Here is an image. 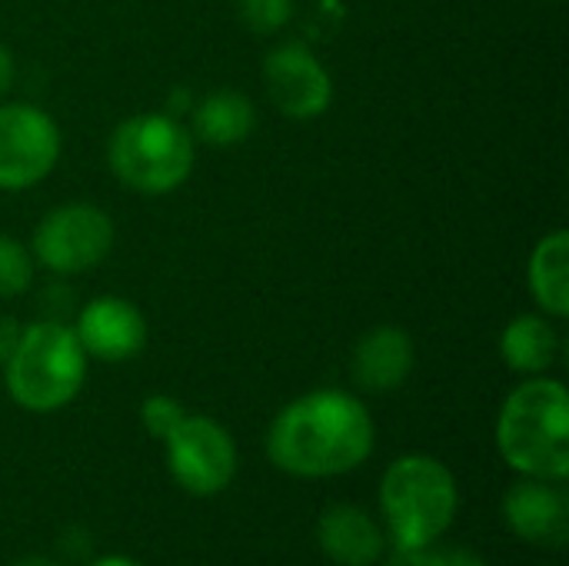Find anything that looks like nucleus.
Masks as SVG:
<instances>
[{
  "label": "nucleus",
  "instance_id": "obj_1",
  "mask_svg": "<svg viewBox=\"0 0 569 566\" xmlns=\"http://www.w3.org/2000/svg\"><path fill=\"white\" fill-rule=\"evenodd\" d=\"M373 450L367 407L343 390H317L280 410L267 434L270 460L290 477H337Z\"/></svg>",
  "mask_w": 569,
  "mask_h": 566
},
{
  "label": "nucleus",
  "instance_id": "obj_2",
  "mask_svg": "<svg viewBox=\"0 0 569 566\" xmlns=\"http://www.w3.org/2000/svg\"><path fill=\"white\" fill-rule=\"evenodd\" d=\"M503 460L537 480H567L569 474V394L560 380L533 377L520 384L497 420Z\"/></svg>",
  "mask_w": 569,
  "mask_h": 566
},
{
  "label": "nucleus",
  "instance_id": "obj_3",
  "mask_svg": "<svg viewBox=\"0 0 569 566\" xmlns=\"http://www.w3.org/2000/svg\"><path fill=\"white\" fill-rule=\"evenodd\" d=\"M197 140L170 113L127 117L107 143L113 177L143 197H163L183 187L193 173Z\"/></svg>",
  "mask_w": 569,
  "mask_h": 566
},
{
  "label": "nucleus",
  "instance_id": "obj_4",
  "mask_svg": "<svg viewBox=\"0 0 569 566\" xmlns=\"http://www.w3.org/2000/svg\"><path fill=\"white\" fill-rule=\"evenodd\" d=\"M3 367L10 397L23 410L50 414L67 407L83 387L87 354L70 327L57 320H40L20 330V340Z\"/></svg>",
  "mask_w": 569,
  "mask_h": 566
},
{
  "label": "nucleus",
  "instance_id": "obj_5",
  "mask_svg": "<svg viewBox=\"0 0 569 566\" xmlns=\"http://www.w3.org/2000/svg\"><path fill=\"white\" fill-rule=\"evenodd\" d=\"M380 504L400 550L430 547L457 514V480L433 457H400L380 484Z\"/></svg>",
  "mask_w": 569,
  "mask_h": 566
},
{
  "label": "nucleus",
  "instance_id": "obj_6",
  "mask_svg": "<svg viewBox=\"0 0 569 566\" xmlns=\"http://www.w3.org/2000/svg\"><path fill=\"white\" fill-rule=\"evenodd\" d=\"M113 247V220L93 203L53 207L33 230L30 254L53 274H83Z\"/></svg>",
  "mask_w": 569,
  "mask_h": 566
},
{
  "label": "nucleus",
  "instance_id": "obj_7",
  "mask_svg": "<svg viewBox=\"0 0 569 566\" xmlns=\"http://www.w3.org/2000/svg\"><path fill=\"white\" fill-rule=\"evenodd\" d=\"M60 160V127L33 103H0V190L40 183Z\"/></svg>",
  "mask_w": 569,
  "mask_h": 566
},
{
  "label": "nucleus",
  "instance_id": "obj_8",
  "mask_svg": "<svg viewBox=\"0 0 569 566\" xmlns=\"http://www.w3.org/2000/svg\"><path fill=\"white\" fill-rule=\"evenodd\" d=\"M167 464L177 484L197 497L220 494L237 470V450L230 434L210 417H183L167 437Z\"/></svg>",
  "mask_w": 569,
  "mask_h": 566
},
{
  "label": "nucleus",
  "instance_id": "obj_9",
  "mask_svg": "<svg viewBox=\"0 0 569 566\" xmlns=\"http://www.w3.org/2000/svg\"><path fill=\"white\" fill-rule=\"evenodd\" d=\"M263 83L277 110L293 120H313L333 100V80L327 67L303 43L273 47L263 60Z\"/></svg>",
  "mask_w": 569,
  "mask_h": 566
},
{
  "label": "nucleus",
  "instance_id": "obj_10",
  "mask_svg": "<svg viewBox=\"0 0 569 566\" xmlns=\"http://www.w3.org/2000/svg\"><path fill=\"white\" fill-rule=\"evenodd\" d=\"M73 334L87 357L120 364L143 350L147 320H143L140 307L123 297H97L80 310Z\"/></svg>",
  "mask_w": 569,
  "mask_h": 566
},
{
  "label": "nucleus",
  "instance_id": "obj_11",
  "mask_svg": "<svg viewBox=\"0 0 569 566\" xmlns=\"http://www.w3.org/2000/svg\"><path fill=\"white\" fill-rule=\"evenodd\" d=\"M503 514H507L510 530L537 547L560 550L569 540L567 494L557 490L553 480L530 477L517 484L503 500Z\"/></svg>",
  "mask_w": 569,
  "mask_h": 566
},
{
  "label": "nucleus",
  "instance_id": "obj_12",
  "mask_svg": "<svg viewBox=\"0 0 569 566\" xmlns=\"http://www.w3.org/2000/svg\"><path fill=\"white\" fill-rule=\"evenodd\" d=\"M413 370V340L393 324H380L353 347V380L370 394L397 390Z\"/></svg>",
  "mask_w": 569,
  "mask_h": 566
},
{
  "label": "nucleus",
  "instance_id": "obj_13",
  "mask_svg": "<svg viewBox=\"0 0 569 566\" xmlns=\"http://www.w3.org/2000/svg\"><path fill=\"white\" fill-rule=\"evenodd\" d=\"M320 547L343 566H370L383 554L380 527L357 507H330L320 517Z\"/></svg>",
  "mask_w": 569,
  "mask_h": 566
},
{
  "label": "nucleus",
  "instance_id": "obj_14",
  "mask_svg": "<svg viewBox=\"0 0 569 566\" xmlns=\"http://www.w3.org/2000/svg\"><path fill=\"white\" fill-rule=\"evenodd\" d=\"M530 294L547 317L563 320L569 314V234H547L530 254Z\"/></svg>",
  "mask_w": 569,
  "mask_h": 566
},
{
  "label": "nucleus",
  "instance_id": "obj_15",
  "mask_svg": "<svg viewBox=\"0 0 569 566\" xmlns=\"http://www.w3.org/2000/svg\"><path fill=\"white\" fill-rule=\"evenodd\" d=\"M253 123H257V110L243 93L217 90V93H207L193 107L190 133H193V140H203L210 147H233L250 137Z\"/></svg>",
  "mask_w": 569,
  "mask_h": 566
},
{
  "label": "nucleus",
  "instance_id": "obj_16",
  "mask_svg": "<svg viewBox=\"0 0 569 566\" xmlns=\"http://www.w3.org/2000/svg\"><path fill=\"white\" fill-rule=\"evenodd\" d=\"M560 350L557 330L547 317L540 314H523L517 320L507 324L503 337H500V354L503 364L517 374H543L553 367Z\"/></svg>",
  "mask_w": 569,
  "mask_h": 566
},
{
  "label": "nucleus",
  "instance_id": "obj_17",
  "mask_svg": "<svg viewBox=\"0 0 569 566\" xmlns=\"http://www.w3.org/2000/svg\"><path fill=\"white\" fill-rule=\"evenodd\" d=\"M33 284V254L17 240L0 234V300L27 294Z\"/></svg>",
  "mask_w": 569,
  "mask_h": 566
},
{
  "label": "nucleus",
  "instance_id": "obj_18",
  "mask_svg": "<svg viewBox=\"0 0 569 566\" xmlns=\"http://www.w3.org/2000/svg\"><path fill=\"white\" fill-rule=\"evenodd\" d=\"M293 3L297 0H237V10H240V20L247 30L260 33V37H270L277 30H283L293 17Z\"/></svg>",
  "mask_w": 569,
  "mask_h": 566
},
{
  "label": "nucleus",
  "instance_id": "obj_19",
  "mask_svg": "<svg viewBox=\"0 0 569 566\" xmlns=\"http://www.w3.org/2000/svg\"><path fill=\"white\" fill-rule=\"evenodd\" d=\"M140 417H143V427H147L157 440H167V437L183 424V417H187V414H183L180 400L157 394V397H150V400L143 404Z\"/></svg>",
  "mask_w": 569,
  "mask_h": 566
},
{
  "label": "nucleus",
  "instance_id": "obj_20",
  "mask_svg": "<svg viewBox=\"0 0 569 566\" xmlns=\"http://www.w3.org/2000/svg\"><path fill=\"white\" fill-rule=\"evenodd\" d=\"M403 557H410V566H487L477 554L450 547V550H430V547H417V550H400Z\"/></svg>",
  "mask_w": 569,
  "mask_h": 566
},
{
  "label": "nucleus",
  "instance_id": "obj_21",
  "mask_svg": "<svg viewBox=\"0 0 569 566\" xmlns=\"http://www.w3.org/2000/svg\"><path fill=\"white\" fill-rule=\"evenodd\" d=\"M17 340H20V327H17V320H13V317H0V364H7V360H10V354H13Z\"/></svg>",
  "mask_w": 569,
  "mask_h": 566
},
{
  "label": "nucleus",
  "instance_id": "obj_22",
  "mask_svg": "<svg viewBox=\"0 0 569 566\" xmlns=\"http://www.w3.org/2000/svg\"><path fill=\"white\" fill-rule=\"evenodd\" d=\"M10 83H13V57H10V50L0 43V97L10 90Z\"/></svg>",
  "mask_w": 569,
  "mask_h": 566
},
{
  "label": "nucleus",
  "instance_id": "obj_23",
  "mask_svg": "<svg viewBox=\"0 0 569 566\" xmlns=\"http://www.w3.org/2000/svg\"><path fill=\"white\" fill-rule=\"evenodd\" d=\"M13 566H57L53 560H43V557H27V560H20V564Z\"/></svg>",
  "mask_w": 569,
  "mask_h": 566
},
{
  "label": "nucleus",
  "instance_id": "obj_24",
  "mask_svg": "<svg viewBox=\"0 0 569 566\" xmlns=\"http://www.w3.org/2000/svg\"><path fill=\"white\" fill-rule=\"evenodd\" d=\"M93 566H137L133 560H123V557H107V560H100V564Z\"/></svg>",
  "mask_w": 569,
  "mask_h": 566
}]
</instances>
